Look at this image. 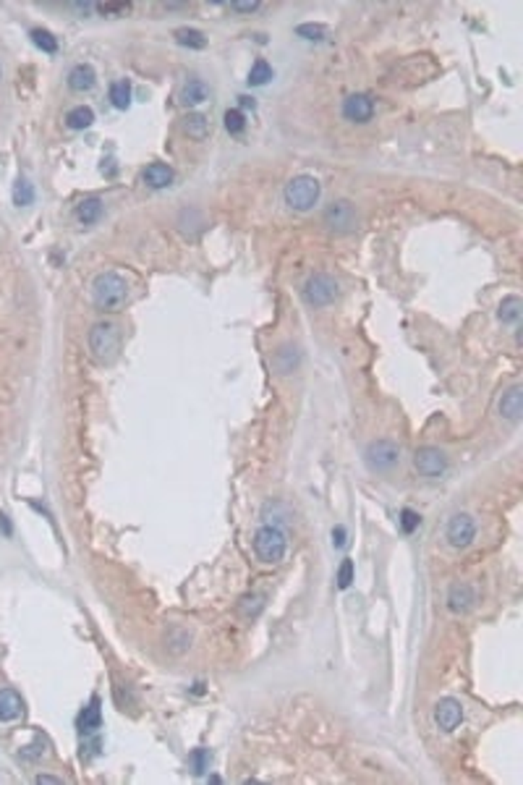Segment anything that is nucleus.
Returning a JSON list of instances; mask_svg holds the SVG:
<instances>
[{
	"label": "nucleus",
	"mask_w": 523,
	"mask_h": 785,
	"mask_svg": "<svg viewBox=\"0 0 523 785\" xmlns=\"http://www.w3.org/2000/svg\"><path fill=\"white\" fill-rule=\"evenodd\" d=\"M92 302L100 311H120L129 302V283L118 273H100L92 283Z\"/></svg>",
	"instance_id": "nucleus-1"
},
{
	"label": "nucleus",
	"mask_w": 523,
	"mask_h": 785,
	"mask_svg": "<svg viewBox=\"0 0 523 785\" xmlns=\"http://www.w3.org/2000/svg\"><path fill=\"white\" fill-rule=\"evenodd\" d=\"M86 343H89V354H92V359H95L100 367L113 364L115 359H118V351H120L118 325H115V322H108V319L95 322L92 330H89V336H86Z\"/></svg>",
	"instance_id": "nucleus-2"
},
{
	"label": "nucleus",
	"mask_w": 523,
	"mask_h": 785,
	"mask_svg": "<svg viewBox=\"0 0 523 785\" xmlns=\"http://www.w3.org/2000/svg\"><path fill=\"white\" fill-rule=\"evenodd\" d=\"M254 552L265 566H277L288 555V534L283 527L275 524H262L254 532Z\"/></svg>",
	"instance_id": "nucleus-3"
},
{
	"label": "nucleus",
	"mask_w": 523,
	"mask_h": 785,
	"mask_svg": "<svg viewBox=\"0 0 523 785\" xmlns=\"http://www.w3.org/2000/svg\"><path fill=\"white\" fill-rule=\"evenodd\" d=\"M319 197H322V183L309 173L293 176L291 181L285 183L283 199L293 212H309L314 205H319Z\"/></svg>",
	"instance_id": "nucleus-4"
},
{
	"label": "nucleus",
	"mask_w": 523,
	"mask_h": 785,
	"mask_svg": "<svg viewBox=\"0 0 523 785\" xmlns=\"http://www.w3.org/2000/svg\"><path fill=\"white\" fill-rule=\"evenodd\" d=\"M301 299L311 309H322L338 299V280L330 277L327 273H314L306 277V283L301 285Z\"/></svg>",
	"instance_id": "nucleus-5"
},
{
	"label": "nucleus",
	"mask_w": 523,
	"mask_h": 785,
	"mask_svg": "<svg viewBox=\"0 0 523 785\" xmlns=\"http://www.w3.org/2000/svg\"><path fill=\"white\" fill-rule=\"evenodd\" d=\"M322 220H325V225L333 234L343 236V234H353V231L359 228L361 215L353 202H348V199H335V202H330L325 207Z\"/></svg>",
	"instance_id": "nucleus-6"
},
{
	"label": "nucleus",
	"mask_w": 523,
	"mask_h": 785,
	"mask_svg": "<svg viewBox=\"0 0 523 785\" xmlns=\"http://www.w3.org/2000/svg\"><path fill=\"white\" fill-rule=\"evenodd\" d=\"M401 461V448L398 442L393 440H372L364 450V464L372 474H385V471H393Z\"/></svg>",
	"instance_id": "nucleus-7"
},
{
	"label": "nucleus",
	"mask_w": 523,
	"mask_h": 785,
	"mask_svg": "<svg viewBox=\"0 0 523 785\" xmlns=\"http://www.w3.org/2000/svg\"><path fill=\"white\" fill-rule=\"evenodd\" d=\"M445 539L453 550H466L476 539V518L471 513H453L447 521Z\"/></svg>",
	"instance_id": "nucleus-8"
},
{
	"label": "nucleus",
	"mask_w": 523,
	"mask_h": 785,
	"mask_svg": "<svg viewBox=\"0 0 523 785\" xmlns=\"http://www.w3.org/2000/svg\"><path fill=\"white\" fill-rule=\"evenodd\" d=\"M413 466L421 476L427 479H439V476L447 471V458L439 448H432V445H424L413 453Z\"/></svg>",
	"instance_id": "nucleus-9"
},
{
	"label": "nucleus",
	"mask_w": 523,
	"mask_h": 785,
	"mask_svg": "<svg viewBox=\"0 0 523 785\" xmlns=\"http://www.w3.org/2000/svg\"><path fill=\"white\" fill-rule=\"evenodd\" d=\"M435 725H437L442 733H453L458 725L464 723V704L453 697H442V699L435 704Z\"/></svg>",
	"instance_id": "nucleus-10"
},
{
	"label": "nucleus",
	"mask_w": 523,
	"mask_h": 785,
	"mask_svg": "<svg viewBox=\"0 0 523 785\" xmlns=\"http://www.w3.org/2000/svg\"><path fill=\"white\" fill-rule=\"evenodd\" d=\"M343 118L351 123H369L374 118V97L367 92H356L343 100Z\"/></svg>",
	"instance_id": "nucleus-11"
},
{
	"label": "nucleus",
	"mask_w": 523,
	"mask_h": 785,
	"mask_svg": "<svg viewBox=\"0 0 523 785\" xmlns=\"http://www.w3.org/2000/svg\"><path fill=\"white\" fill-rule=\"evenodd\" d=\"M473 604H476V592H473L471 584L461 581V584H453V587H450V592H447V610H450V613L464 615L471 610Z\"/></svg>",
	"instance_id": "nucleus-12"
},
{
	"label": "nucleus",
	"mask_w": 523,
	"mask_h": 785,
	"mask_svg": "<svg viewBox=\"0 0 523 785\" xmlns=\"http://www.w3.org/2000/svg\"><path fill=\"white\" fill-rule=\"evenodd\" d=\"M76 728L81 735H95L97 730L103 728V707H100V699H97V697L79 712Z\"/></svg>",
	"instance_id": "nucleus-13"
},
{
	"label": "nucleus",
	"mask_w": 523,
	"mask_h": 785,
	"mask_svg": "<svg viewBox=\"0 0 523 785\" xmlns=\"http://www.w3.org/2000/svg\"><path fill=\"white\" fill-rule=\"evenodd\" d=\"M272 367L280 374H293L301 367V348L296 343H283L272 356Z\"/></svg>",
	"instance_id": "nucleus-14"
},
{
	"label": "nucleus",
	"mask_w": 523,
	"mask_h": 785,
	"mask_svg": "<svg viewBox=\"0 0 523 785\" xmlns=\"http://www.w3.org/2000/svg\"><path fill=\"white\" fill-rule=\"evenodd\" d=\"M523 411V388L521 385H510L500 398V416L507 422H518Z\"/></svg>",
	"instance_id": "nucleus-15"
},
{
	"label": "nucleus",
	"mask_w": 523,
	"mask_h": 785,
	"mask_svg": "<svg viewBox=\"0 0 523 785\" xmlns=\"http://www.w3.org/2000/svg\"><path fill=\"white\" fill-rule=\"evenodd\" d=\"M173 178H176V173H173L171 165H165V163H152L142 171V181L155 191L168 189V186L173 183Z\"/></svg>",
	"instance_id": "nucleus-16"
},
{
	"label": "nucleus",
	"mask_w": 523,
	"mask_h": 785,
	"mask_svg": "<svg viewBox=\"0 0 523 785\" xmlns=\"http://www.w3.org/2000/svg\"><path fill=\"white\" fill-rule=\"evenodd\" d=\"M24 715V699L13 689H0V723H13Z\"/></svg>",
	"instance_id": "nucleus-17"
},
{
	"label": "nucleus",
	"mask_w": 523,
	"mask_h": 785,
	"mask_svg": "<svg viewBox=\"0 0 523 785\" xmlns=\"http://www.w3.org/2000/svg\"><path fill=\"white\" fill-rule=\"evenodd\" d=\"M97 84V74L89 63H76L69 71V89L71 92H89Z\"/></svg>",
	"instance_id": "nucleus-18"
},
{
	"label": "nucleus",
	"mask_w": 523,
	"mask_h": 785,
	"mask_svg": "<svg viewBox=\"0 0 523 785\" xmlns=\"http://www.w3.org/2000/svg\"><path fill=\"white\" fill-rule=\"evenodd\" d=\"M103 210H105L103 199L100 197H86L76 205V212H74V215H76V220L81 225H95L97 220L103 217Z\"/></svg>",
	"instance_id": "nucleus-19"
},
{
	"label": "nucleus",
	"mask_w": 523,
	"mask_h": 785,
	"mask_svg": "<svg viewBox=\"0 0 523 785\" xmlns=\"http://www.w3.org/2000/svg\"><path fill=\"white\" fill-rule=\"evenodd\" d=\"M207 97H209V86L202 79H191L180 89V103L186 105V108H197V105L207 103Z\"/></svg>",
	"instance_id": "nucleus-20"
},
{
	"label": "nucleus",
	"mask_w": 523,
	"mask_h": 785,
	"mask_svg": "<svg viewBox=\"0 0 523 785\" xmlns=\"http://www.w3.org/2000/svg\"><path fill=\"white\" fill-rule=\"evenodd\" d=\"M95 123V110L89 108V105H76V108H71L69 113H66V126H69L71 131H84L89 129Z\"/></svg>",
	"instance_id": "nucleus-21"
},
{
	"label": "nucleus",
	"mask_w": 523,
	"mask_h": 785,
	"mask_svg": "<svg viewBox=\"0 0 523 785\" xmlns=\"http://www.w3.org/2000/svg\"><path fill=\"white\" fill-rule=\"evenodd\" d=\"M523 314V302L518 296H505L498 306V319L502 325H518V319Z\"/></svg>",
	"instance_id": "nucleus-22"
},
{
	"label": "nucleus",
	"mask_w": 523,
	"mask_h": 785,
	"mask_svg": "<svg viewBox=\"0 0 523 785\" xmlns=\"http://www.w3.org/2000/svg\"><path fill=\"white\" fill-rule=\"evenodd\" d=\"M183 131H186L194 142H205L207 134H209V121H207V115H202V113H189V115L183 118Z\"/></svg>",
	"instance_id": "nucleus-23"
},
{
	"label": "nucleus",
	"mask_w": 523,
	"mask_h": 785,
	"mask_svg": "<svg viewBox=\"0 0 523 785\" xmlns=\"http://www.w3.org/2000/svg\"><path fill=\"white\" fill-rule=\"evenodd\" d=\"M262 518H265V524L283 527V524H288V521H291V510H288V505H285V503L270 500V503H265V508H262Z\"/></svg>",
	"instance_id": "nucleus-24"
},
{
	"label": "nucleus",
	"mask_w": 523,
	"mask_h": 785,
	"mask_svg": "<svg viewBox=\"0 0 523 785\" xmlns=\"http://www.w3.org/2000/svg\"><path fill=\"white\" fill-rule=\"evenodd\" d=\"M176 42L183 45V47H189V50H202V47H207V37H205V32H199V29L180 26V29H176Z\"/></svg>",
	"instance_id": "nucleus-25"
},
{
	"label": "nucleus",
	"mask_w": 523,
	"mask_h": 785,
	"mask_svg": "<svg viewBox=\"0 0 523 785\" xmlns=\"http://www.w3.org/2000/svg\"><path fill=\"white\" fill-rule=\"evenodd\" d=\"M110 103L113 108H118V110H126L131 105V84L129 79H118V81H113L110 84Z\"/></svg>",
	"instance_id": "nucleus-26"
},
{
	"label": "nucleus",
	"mask_w": 523,
	"mask_h": 785,
	"mask_svg": "<svg viewBox=\"0 0 523 785\" xmlns=\"http://www.w3.org/2000/svg\"><path fill=\"white\" fill-rule=\"evenodd\" d=\"M165 647L171 649L173 655H180V652H186V649L191 647V634L183 629H173L171 634H168V638H165Z\"/></svg>",
	"instance_id": "nucleus-27"
},
{
	"label": "nucleus",
	"mask_w": 523,
	"mask_h": 785,
	"mask_svg": "<svg viewBox=\"0 0 523 785\" xmlns=\"http://www.w3.org/2000/svg\"><path fill=\"white\" fill-rule=\"evenodd\" d=\"M223 121H225V131H228L231 137H241V134L246 131V115H243L238 108H233V110H225Z\"/></svg>",
	"instance_id": "nucleus-28"
},
{
	"label": "nucleus",
	"mask_w": 523,
	"mask_h": 785,
	"mask_svg": "<svg viewBox=\"0 0 523 785\" xmlns=\"http://www.w3.org/2000/svg\"><path fill=\"white\" fill-rule=\"evenodd\" d=\"M35 202V189H32V183L26 181V178H18L16 183H13V205L16 207H29Z\"/></svg>",
	"instance_id": "nucleus-29"
},
{
	"label": "nucleus",
	"mask_w": 523,
	"mask_h": 785,
	"mask_svg": "<svg viewBox=\"0 0 523 785\" xmlns=\"http://www.w3.org/2000/svg\"><path fill=\"white\" fill-rule=\"evenodd\" d=\"M270 79H272V66H270L267 61H262V58L254 61V66H251L249 79H246V81H249L251 86H265Z\"/></svg>",
	"instance_id": "nucleus-30"
},
{
	"label": "nucleus",
	"mask_w": 523,
	"mask_h": 785,
	"mask_svg": "<svg viewBox=\"0 0 523 785\" xmlns=\"http://www.w3.org/2000/svg\"><path fill=\"white\" fill-rule=\"evenodd\" d=\"M32 42H35L42 52H47V55L58 52V40H55L52 32H47V29H32Z\"/></svg>",
	"instance_id": "nucleus-31"
},
{
	"label": "nucleus",
	"mask_w": 523,
	"mask_h": 785,
	"mask_svg": "<svg viewBox=\"0 0 523 785\" xmlns=\"http://www.w3.org/2000/svg\"><path fill=\"white\" fill-rule=\"evenodd\" d=\"M262 607H265V597L262 595H243L238 602V610L246 618H257L259 613H262Z\"/></svg>",
	"instance_id": "nucleus-32"
},
{
	"label": "nucleus",
	"mask_w": 523,
	"mask_h": 785,
	"mask_svg": "<svg viewBox=\"0 0 523 785\" xmlns=\"http://www.w3.org/2000/svg\"><path fill=\"white\" fill-rule=\"evenodd\" d=\"M296 35L304 37V40H309V42H322L327 37V26L322 24H299L296 26Z\"/></svg>",
	"instance_id": "nucleus-33"
},
{
	"label": "nucleus",
	"mask_w": 523,
	"mask_h": 785,
	"mask_svg": "<svg viewBox=\"0 0 523 785\" xmlns=\"http://www.w3.org/2000/svg\"><path fill=\"white\" fill-rule=\"evenodd\" d=\"M209 760H212V757H209V751H207V749H194V751H191L189 762H191V769H194V775H205L207 769H209Z\"/></svg>",
	"instance_id": "nucleus-34"
},
{
	"label": "nucleus",
	"mask_w": 523,
	"mask_h": 785,
	"mask_svg": "<svg viewBox=\"0 0 523 785\" xmlns=\"http://www.w3.org/2000/svg\"><path fill=\"white\" fill-rule=\"evenodd\" d=\"M398 524H401V529H403L406 534H413V532L419 529V524H421V516L416 513V510L403 508V510H401V518H398Z\"/></svg>",
	"instance_id": "nucleus-35"
},
{
	"label": "nucleus",
	"mask_w": 523,
	"mask_h": 785,
	"mask_svg": "<svg viewBox=\"0 0 523 785\" xmlns=\"http://www.w3.org/2000/svg\"><path fill=\"white\" fill-rule=\"evenodd\" d=\"M95 8L103 16H126L131 11V3H95Z\"/></svg>",
	"instance_id": "nucleus-36"
},
{
	"label": "nucleus",
	"mask_w": 523,
	"mask_h": 785,
	"mask_svg": "<svg viewBox=\"0 0 523 785\" xmlns=\"http://www.w3.org/2000/svg\"><path fill=\"white\" fill-rule=\"evenodd\" d=\"M353 573H356V571H353V561L351 558H345L343 563H340V568H338V589H348L353 584Z\"/></svg>",
	"instance_id": "nucleus-37"
},
{
	"label": "nucleus",
	"mask_w": 523,
	"mask_h": 785,
	"mask_svg": "<svg viewBox=\"0 0 523 785\" xmlns=\"http://www.w3.org/2000/svg\"><path fill=\"white\" fill-rule=\"evenodd\" d=\"M233 11H238V13H254V11L262 8V3L259 0H251V3H231Z\"/></svg>",
	"instance_id": "nucleus-38"
},
{
	"label": "nucleus",
	"mask_w": 523,
	"mask_h": 785,
	"mask_svg": "<svg viewBox=\"0 0 523 785\" xmlns=\"http://www.w3.org/2000/svg\"><path fill=\"white\" fill-rule=\"evenodd\" d=\"M345 539H348L345 527H335L333 529V547H345Z\"/></svg>",
	"instance_id": "nucleus-39"
},
{
	"label": "nucleus",
	"mask_w": 523,
	"mask_h": 785,
	"mask_svg": "<svg viewBox=\"0 0 523 785\" xmlns=\"http://www.w3.org/2000/svg\"><path fill=\"white\" fill-rule=\"evenodd\" d=\"M0 529H3V534H6V537L13 534V527H11V518L6 516V513H0Z\"/></svg>",
	"instance_id": "nucleus-40"
},
{
	"label": "nucleus",
	"mask_w": 523,
	"mask_h": 785,
	"mask_svg": "<svg viewBox=\"0 0 523 785\" xmlns=\"http://www.w3.org/2000/svg\"><path fill=\"white\" fill-rule=\"evenodd\" d=\"M35 783H37V785H47V783L60 785V783H63V780H60V777H52V775H37V777H35Z\"/></svg>",
	"instance_id": "nucleus-41"
},
{
	"label": "nucleus",
	"mask_w": 523,
	"mask_h": 785,
	"mask_svg": "<svg viewBox=\"0 0 523 785\" xmlns=\"http://www.w3.org/2000/svg\"><path fill=\"white\" fill-rule=\"evenodd\" d=\"M238 100H241V108H254V100H251V97L243 95V97H238Z\"/></svg>",
	"instance_id": "nucleus-42"
},
{
	"label": "nucleus",
	"mask_w": 523,
	"mask_h": 785,
	"mask_svg": "<svg viewBox=\"0 0 523 785\" xmlns=\"http://www.w3.org/2000/svg\"><path fill=\"white\" fill-rule=\"evenodd\" d=\"M0 76H3V66H0Z\"/></svg>",
	"instance_id": "nucleus-43"
}]
</instances>
